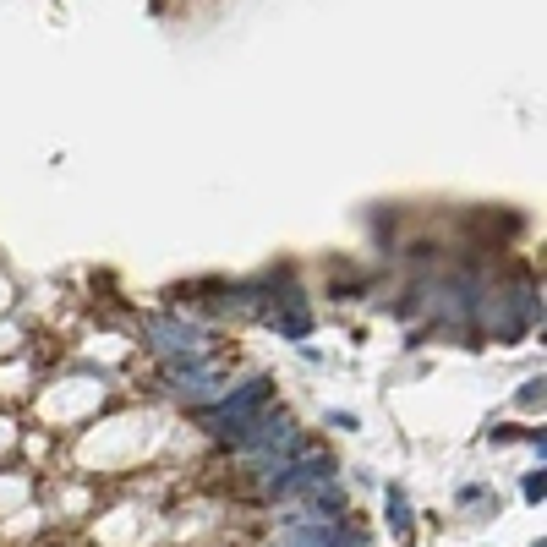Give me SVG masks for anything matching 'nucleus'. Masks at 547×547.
Returning <instances> with one entry per match:
<instances>
[{"label":"nucleus","instance_id":"nucleus-1","mask_svg":"<svg viewBox=\"0 0 547 547\" xmlns=\"http://www.w3.org/2000/svg\"><path fill=\"white\" fill-rule=\"evenodd\" d=\"M225 449H230V460H236V465H247V471L258 476V471H269L274 460L301 455V449H307V433L296 427V416L269 411V405H263L252 422H241L236 433L225 438Z\"/></svg>","mask_w":547,"mask_h":547},{"label":"nucleus","instance_id":"nucleus-2","mask_svg":"<svg viewBox=\"0 0 547 547\" xmlns=\"http://www.w3.org/2000/svg\"><path fill=\"white\" fill-rule=\"evenodd\" d=\"M329 476H340V465H334L329 449H301V455L290 460H274L269 471H258V498L263 504H290V498H301L312 482H329Z\"/></svg>","mask_w":547,"mask_h":547},{"label":"nucleus","instance_id":"nucleus-3","mask_svg":"<svg viewBox=\"0 0 547 547\" xmlns=\"http://www.w3.org/2000/svg\"><path fill=\"white\" fill-rule=\"evenodd\" d=\"M279 547H367V531L345 515L290 509V515H279Z\"/></svg>","mask_w":547,"mask_h":547},{"label":"nucleus","instance_id":"nucleus-4","mask_svg":"<svg viewBox=\"0 0 547 547\" xmlns=\"http://www.w3.org/2000/svg\"><path fill=\"white\" fill-rule=\"evenodd\" d=\"M269 400H274V383L269 378H252V383H241V389H225L214 405H203V411H197V422H203V433H214L219 444H225V438L236 433L241 422H252V416H258Z\"/></svg>","mask_w":547,"mask_h":547},{"label":"nucleus","instance_id":"nucleus-5","mask_svg":"<svg viewBox=\"0 0 547 547\" xmlns=\"http://www.w3.org/2000/svg\"><path fill=\"white\" fill-rule=\"evenodd\" d=\"M345 504H351V498H345V487L334 482H312L307 493H301V509H307V515H345Z\"/></svg>","mask_w":547,"mask_h":547},{"label":"nucleus","instance_id":"nucleus-6","mask_svg":"<svg viewBox=\"0 0 547 547\" xmlns=\"http://www.w3.org/2000/svg\"><path fill=\"white\" fill-rule=\"evenodd\" d=\"M383 509H389V531L394 537H400L405 547L416 542V515H411V498L400 493V487H389V493H383Z\"/></svg>","mask_w":547,"mask_h":547},{"label":"nucleus","instance_id":"nucleus-7","mask_svg":"<svg viewBox=\"0 0 547 547\" xmlns=\"http://www.w3.org/2000/svg\"><path fill=\"white\" fill-rule=\"evenodd\" d=\"M520 493H526L531 504H542V498H547V476H542V471H526V482H520Z\"/></svg>","mask_w":547,"mask_h":547},{"label":"nucleus","instance_id":"nucleus-8","mask_svg":"<svg viewBox=\"0 0 547 547\" xmlns=\"http://www.w3.org/2000/svg\"><path fill=\"white\" fill-rule=\"evenodd\" d=\"M323 422H329V427H340V433H356V416H345V411H329Z\"/></svg>","mask_w":547,"mask_h":547},{"label":"nucleus","instance_id":"nucleus-9","mask_svg":"<svg viewBox=\"0 0 547 547\" xmlns=\"http://www.w3.org/2000/svg\"><path fill=\"white\" fill-rule=\"evenodd\" d=\"M520 405H542V378H537V383H526V389H520Z\"/></svg>","mask_w":547,"mask_h":547}]
</instances>
